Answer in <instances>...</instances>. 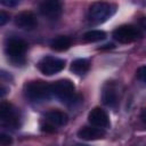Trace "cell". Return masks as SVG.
Wrapping results in <instances>:
<instances>
[{"mask_svg":"<svg viewBox=\"0 0 146 146\" xmlns=\"http://www.w3.org/2000/svg\"><path fill=\"white\" fill-rule=\"evenodd\" d=\"M140 120H141L143 123L146 125V108L141 111V113H140Z\"/></svg>","mask_w":146,"mask_h":146,"instance_id":"22","label":"cell"},{"mask_svg":"<svg viewBox=\"0 0 146 146\" xmlns=\"http://www.w3.org/2000/svg\"><path fill=\"white\" fill-rule=\"evenodd\" d=\"M90 68V62L86 58H78L72 62L71 64V71L78 75H82L87 73Z\"/></svg>","mask_w":146,"mask_h":146,"instance_id":"15","label":"cell"},{"mask_svg":"<svg viewBox=\"0 0 146 146\" xmlns=\"http://www.w3.org/2000/svg\"><path fill=\"white\" fill-rule=\"evenodd\" d=\"M140 25H141V27L144 29V30H146V17H143L141 19H140Z\"/></svg>","mask_w":146,"mask_h":146,"instance_id":"23","label":"cell"},{"mask_svg":"<svg viewBox=\"0 0 146 146\" xmlns=\"http://www.w3.org/2000/svg\"><path fill=\"white\" fill-rule=\"evenodd\" d=\"M75 146H87V145H84V144H76Z\"/></svg>","mask_w":146,"mask_h":146,"instance_id":"24","label":"cell"},{"mask_svg":"<svg viewBox=\"0 0 146 146\" xmlns=\"http://www.w3.org/2000/svg\"><path fill=\"white\" fill-rule=\"evenodd\" d=\"M39 10L42 16L49 19H56L60 16L63 6H62V2L57 0H48V1H43L40 3Z\"/></svg>","mask_w":146,"mask_h":146,"instance_id":"8","label":"cell"},{"mask_svg":"<svg viewBox=\"0 0 146 146\" xmlns=\"http://www.w3.org/2000/svg\"><path fill=\"white\" fill-rule=\"evenodd\" d=\"M114 40L120 43H131L141 36V32L133 25L124 24L117 26L112 33Z\"/></svg>","mask_w":146,"mask_h":146,"instance_id":"4","label":"cell"},{"mask_svg":"<svg viewBox=\"0 0 146 146\" xmlns=\"http://www.w3.org/2000/svg\"><path fill=\"white\" fill-rule=\"evenodd\" d=\"M78 137L83 140H97L105 137V131L103 130V128L82 127L78 131Z\"/></svg>","mask_w":146,"mask_h":146,"instance_id":"12","label":"cell"},{"mask_svg":"<svg viewBox=\"0 0 146 146\" xmlns=\"http://www.w3.org/2000/svg\"><path fill=\"white\" fill-rule=\"evenodd\" d=\"M116 10V6L110 2H95L90 6L87 18L92 25H98L106 22Z\"/></svg>","mask_w":146,"mask_h":146,"instance_id":"1","label":"cell"},{"mask_svg":"<svg viewBox=\"0 0 146 146\" xmlns=\"http://www.w3.org/2000/svg\"><path fill=\"white\" fill-rule=\"evenodd\" d=\"M8 21H9V15H8L6 11L1 10V11H0V25H1V26L5 25Z\"/></svg>","mask_w":146,"mask_h":146,"instance_id":"20","label":"cell"},{"mask_svg":"<svg viewBox=\"0 0 146 146\" xmlns=\"http://www.w3.org/2000/svg\"><path fill=\"white\" fill-rule=\"evenodd\" d=\"M15 24L23 30H33L38 22L32 11H22L15 16Z\"/></svg>","mask_w":146,"mask_h":146,"instance_id":"11","label":"cell"},{"mask_svg":"<svg viewBox=\"0 0 146 146\" xmlns=\"http://www.w3.org/2000/svg\"><path fill=\"white\" fill-rule=\"evenodd\" d=\"M44 121L49 122L54 127H60V125H65L67 123L68 116L66 113H64L62 111L52 110V111H49L48 113H46Z\"/></svg>","mask_w":146,"mask_h":146,"instance_id":"13","label":"cell"},{"mask_svg":"<svg viewBox=\"0 0 146 146\" xmlns=\"http://www.w3.org/2000/svg\"><path fill=\"white\" fill-rule=\"evenodd\" d=\"M18 3V1H15V0H1V5L3 6H7V7H14Z\"/></svg>","mask_w":146,"mask_h":146,"instance_id":"21","label":"cell"},{"mask_svg":"<svg viewBox=\"0 0 146 146\" xmlns=\"http://www.w3.org/2000/svg\"><path fill=\"white\" fill-rule=\"evenodd\" d=\"M65 67V60L54 56H44L38 63L39 71L44 75H52Z\"/></svg>","mask_w":146,"mask_h":146,"instance_id":"5","label":"cell"},{"mask_svg":"<svg viewBox=\"0 0 146 146\" xmlns=\"http://www.w3.org/2000/svg\"><path fill=\"white\" fill-rule=\"evenodd\" d=\"M136 75L138 78V80H140L141 82L146 83V65L140 66L137 71H136Z\"/></svg>","mask_w":146,"mask_h":146,"instance_id":"17","label":"cell"},{"mask_svg":"<svg viewBox=\"0 0 146 146\" xmlns=\"http://www.w3.org/2000/svg\"><path fill=\"white\" fill-rule=\"evenodd\" d=\"M13 143V138L9 135L6 133H1L0 135V144L1 146H9Z\"/></svg>","mask_w":146,"mask_h":146,"instance_id":"18","label":"cell"},{"mask_svg":"<svg viewBox=\"0 0 146 146\" xmlns=\"http://www.w3.org/2000/svg\"><path fill=\"white\" fill-rule=\"evenodd\" d=\"M0 117L5 125L11 128H17L19 125V115L16 108L8 102H2L0 104Z\"/></svg>","mask_w":146,"mask_h":146,"instance_id":"6","label":"cell"},{"mask_svg":"<svg viewBox=\"0 0 146 146\" xmlns=\"http://www.w3.org/2000/svg\"><path fill=\"white\" fill-rule=\"evenodd\" d=\"M88 121L97 128H106L110 125V119L107 113L100 108V107H95L92 108L89 114H88Z\"/></svg>","mask_w":146,"mask_h":146,"instance_id":"10","label":"cell"},{"mask_svg":"<svg viewBox=\"0 0 146 146\" xmlns=\"http://www.w3.org/2000/svg\"><path fill=\"white\" fill-rule=\"evenodd\" d=\"M24 92H25V96L32 102L46 100L52 95L51 84H49L43 80H34V81L27 82L25 84Z\"/></svg>","mask_w":146,"mask_h":146,"instance_id":"2","label":"cell"},{"mask_svg":"<svg viewBox=\"0 0 146 146\" xmlns=\"http://www.w3.org/2000/svg\"><path fill=\"white\" fill-rule=\"evenodd\" d=\"M51 92L65 104H74L79 97L75 95V87L71 80L62 79L51 84Z\"/></svg>","mask_w":146,"mask_h":146,"instance_id":"3","label":"cell"},{"mask_svg":"<svg viewBox=\"0 0 146 146\" xmlns=\"http://www.w3.org/2000/svg\"><path fill=\"white\" fill-rule=\"evenodd\" d=\"M71 44H72V40L68 36L59 35L50 42V48L56 51H64L67 50L71 47Z\"/></svg>","mask_w":146,"mask_h":146,"instance_id":"14","label":"cell"},{"mask_svg":"<svg viewBox=\"0 0 146 146\" xmlns=\"http://www.w3.org/2000/svg\"><path fill=\"white\" fill-rule=\"evenodd\" d=\"M83 41L84 42H98L100 40H104L106 38V33L102 30H90L83 34Z\"/></svg>","mask_w":146,"mask_h":146,"instance_id":"16","label":"cell"},{"mask_svg":"<svg viewBox=\"0 0 146 146\" xmlns=\"http://www.w3.org/2000/svg\"><path fill=\"white\" fill-rule=\"evenodd\" d=\"M26 49H27V43L24 40L18 39V38L8 39L6 42V47H5L6 54L13 58L22 57L25 54Z\"/></svg>","mask_w":146,"mask_h":146,"instance_id":"9","label":"cell"},{"mask_svg":"<svg viewBox=\"0 0 146 146\" xmlns=\"http://www.w3.org/2000/svg\"><path fill=\"white\" fill-rule=\"evenodd\" d=\"M102 99L106 106L116 107V105L119 104V89L116 83L108 81L104 84L102 91Z\"/></svg>","mask_w":146,"mask_h":146,"instance_id":"7","label":"cell"},{"mask_svg":"<svg viewBox=\"0 0 146 146\" xmlns=\"http://www.w3.org/2000/svg\"><path fill=\"white\" fill-rule=\"evenodd\" d=\"M41 130L46 131V132H54L56 130V127H54L52 124H50L49 122H44L43 124H41Z\"/></svg>","mask_w":146,"mask_h":146,"instance_id":"19","label":"cell"}]
</instances>
